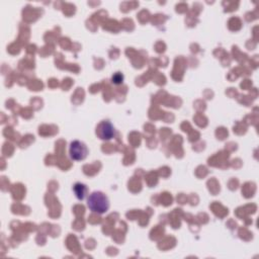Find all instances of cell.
<instances>
[{"label":"cell","mask_w":259,"mask_h":259,"mask_svg":"<svg viewBox=\"0 0 259 259\" xmlns=\"http://www.w3.org/2000/svg\"><path fill=\"white\" fill-rule=\"evenodd\" d=\"M87 206L92 212L102 215L109 211L110 202L108 197L103 192L93 191L88 196Z\"/></svg>","instance_id":"6da1fadb"},{"label":"cell","mask_w":259,"mask_h":259,"mask_svg":"<svg viewBox=\"0 0 259 259\" xmlns=\"http://www.w3.org/2000/svg\"><path fill=\"white\" fill-rule=\"evenodd\" d=\"M73 190L75 192V196L76 198L80 200V201H83L86 197V193L88 191L87 189V186L83 184H76L74 186H73Z\"/></svg>","instance_id":"277c9868"},{"label":"cell","mask_w":259,"mask_h":259,"mask_svg":"<svg viewBox=\"0 0 259 259\" xmlns=\"http://www.w3.org/2000/svg\"><path fill=\"white\" fill-rule=\"evenodd\" d=\"M96 135L101 140H111L115 135V129L110 121H102L96 128Z\"/></svg>","instance_id":"3957f363"},{"label":"cell","mask_w":259,"mask_h":259,"mask_svg":"<svg viewBox=\"0 0 259 259\" xmlns=\"http://www.w3.org/2000/svg\"><path fill=\"white\" fill-rule=\"evenodd\" d=\"M69 154H70L71 159L75 161H81L87 157L88 149L83 142L73 141L70 144Z\"/></svg>","instance_id":"7a4b0ae2"},{"label":"cell","mask_w":259,"mask_h":259,"mask_svg":"<svg viewBox=\"0 0 259 259\" xmlns=\"http://www.w3.org/2000/svg\"><path fill=\"white\" fill-rule=\"evenodd\" d=\"M123 80H124V76L120 72L115 73L112 76V82L115 83V84H121V83H123Z\"/></svg>","instance_id":"5b68a950"}]
</instances>
